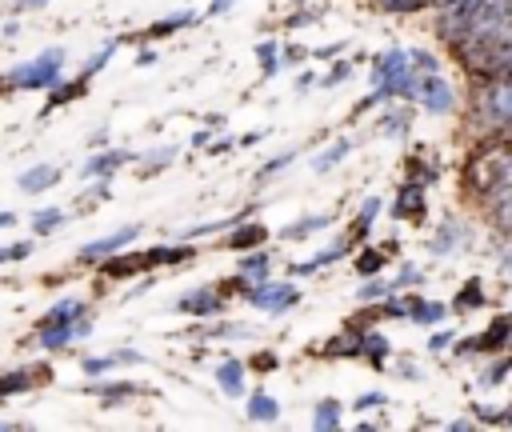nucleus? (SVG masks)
I'll return each instance as SVG.
<instances>
[{
	"instance_id": "4468645a",
	"label": "nucleus",
	"mask_w": 512,
	"mask_h": 432,
	"mask_svg": "<svg viewBox=\"0 0 512 432\" xmlns=\"http://www.w3.org/2000/svg\"><path fill=\"white\" fill-rule=\"evenodd\" d=\"M56 176H60V172H56L52 164H36V168L20 172V180H16V184H20L24 192H44L48 184H56Z\"/></svg>"
},
{
	"instance_id": "c03bdc74",
	"label": "nucleus",
	"mask_w": 512,
	"mask_h": 432,
	"mask_svg": "<svg viewBox=\"0 0 512 432\" xmlns=\"http://www.w3.org/2000/svg\"><path fill=\"white\" fill-rule=\"evenodd\" d=\"M40 4H48V0H12L16 12H24V8H40Z\"/></svg>"
},
{
	"instance_id": "393cba45",
	"label": "nucleus",
	"mask_w": 512,
	"mask_h": 432,
	"mask_svg": "<svg viewBox=\"0 0 512 432\" xmlns=\"http://www.w3.org/2000/svg\"><path fill=\"white\" fill-rule=\"evenodd\" d=\"M64 224V212L60 208H40L36 216H32V232L36 236H48V232H56Z\"/></svg>"
},
{
	"instance_id": "2f4dec72",
	"label": "nucleus",
	"mask_w": 512,
	"mask_h": 432,
	"mask_svg": "<svg viewBox=\"0 0 512 432\" xmlns=\"http://www.w3.org/2000/svg\"><path fill=\"white\" fill-rule=\"evenodd\" d=\"M356 268H360V276H372L376 268H384V248H376V252H364Z\"/></svg>"
},
{
	"instance_id": "39448f33",
	"label": "nucleus",
	"mask_w": 512,
	"mask_h": 432,
	"mask_svg": "<svg viewBox=\"0 0 512 432\" xmlns=\"http://www.w3.org/2000/svg\"><path fill=\"white\" fill-rule=\"evenodd\" d=\"M416 100H420L428 112H452V104H456V96H452L448 80H440L436 72L416 76Z\"/></svg>"
},
{
	"instance_id": "423d86ee",
	"label": "nucleus",
	"mask_w": 512,
	"mask_h": 432,
	"mask_svg": "<svg viewBox=\"0 0 512 432\" xmlns=\"http://www.w3.org/2000/svg\"><path fill=\"white\" fill-rule=\"evenodd\" d=\"M248 300H252L256 308H264V312H280V308L296 304V300H300V292H296L292 284H272V280H260L256 288H248Z\"/></svg>"
},
{
	"instance_id": "a19ab883",
	"label": "nucleus",
	"mask_w": 512,
	"mask_h": 432,
	"mask_svg": "<svg viewBox=\"0 0 512 432\" xmlns=\"http://www.w3.org/2000/svg\"><path fill=\"white\" fill-rule=\"evenodd\" d=\"M424 0H384V8H392V12H412V8H420Z\"/></svg>"
},
{
	"instance_id": "5701e85b",
	"label": "nucleus",
	"mask_w": 512,
	"mask_h": 432,
	"mask_svg": "<svg viewBox=\"0 0 512 432\" xmlns=\"http://www.w3.org/2000/svg\"><path fill=\"white\" fill-rule=\"evenodd\" d=\"M76 332H80V328H72V324H48V328H40V344H44V348H64Z\"/></svg>"
},
{
	"instance_id": "de8ad7c7",
	"label": "nucleus",
	"mask_w": 512,
	"mask_h": 432,
	"mask_svg": "<svg viewBox=\"0 0 512 432\" xmlns=\"http://www.w3.org/2000/svg\"><path fill=\"white\" fill-rule=\"evenodd\" d=\"M448 344H452V336H444V332H440V336H432V348H448Z\"/></svg>"
},
{
	"instance_id": "bb28decb",
	"label": "nucleus",
	"mask_w": 512,
	"mask_h": 432,
	"mask_svg": "<svg viewBox=\"0 0 512 432\" xmlns=\"http://www.w3.org/2000/svg\"><path fill=\"white\" fill-rule=\"evenodd\" d=\"M312 424L316 428H340V404L336 400H320L316 412H312Z\"/></svg>"
},
{
	"instance_id": "9b49d317",
	"label": "nucleus",
	"mask_w": 512,
	"mask_h": 432,
	"mask_svg": "<svg viewBox=\"0 0 512 432\" xmlns=\"http://www.w3.org/2000/svg\"><path fill=\"white\" fill-rule=\"evenodd\" d=\"M216 384L224 396H244V364L240 360H224L216 368Z\"/></svg>"
},
{
	"instance_id": "7ed1b4c3",
	"label": "nucleus",
	"mask_w": 512,
	"mask_h": 432,
	"mask_svg": "<svg viewBox=\"0 0 512 432\" xmlns=\"http://www.w3.org/2000/svg\"><path fill=\"white\" fill-rule=\"evenodd\" d=\"M196 248H184V244H164V248H152V252H132V256H104L108 264H104V272L108 276H132V272H140V268H152V264H176V260H188Z\"/></svg>"
},
{
	"instance_id": "72a5a7b5",
	"label": "nucleus",
	"mask_w": 512,
	"mask_h": 432,
	"mask_svg": "<svg viewBox=\"0 0 512 432\" xmlns=\"http://www.w3.org/2000/svg\"><path fill=\"white\" fill-rule=\"evenodd\" d=\"M452 244H456V228H448V224H444V228H440V236L432 240V252H436V256H444V252H452Z\"/></svg>"
},
{
	"instance_id": "f257e3e1",
	"label": "nucleus",
	"mask_w": 512,
	"mask_h": 432,
	"mask_svg": "<svg viewBox=\"0 0 512 432\" xmlns=\"http://www.w3.org/2000/svg\"><path fill=\"white\" fill-rule=\"evenodd\" d=\"M464 64L484 72V76H508L512 72V24L488 32V36H476V40H464L456 44Z\"/></svg>"
},
{
	"instance_id": "dca6fc26",
	"label": "nucleus",
	"mask_w": 512,
	"mask_h": 432,
	"mask_svg": "<svg viewBox=\"0 0 512 432\" xmlns=\"http://www.w3.org/2000/svg\"><path fill=\"white\" fill-rule=\"evenodd\" d=\"M332 224V216H324V212H316V216H304V220H296V224H288L280 236L284 240H304V236H312L316 228H328Z\"/></svg>"
},
{
	"instance_id": "0eeeda50",
	"label": "nucleus",
	"mask_w": 512,
	"mask_h": 432,
	"mask_svg": "<svg viewBox=\"0 0 512 432\" xmlns=\"http://www.w3.org/2000/svg\"><path fill=\"white\" fill-rule=\"evenodd\" d=\"M132 240H136V224H128V228H120V232H112V236H100V240H92V244L80 248V264H96V260L120 252V248L132 244Z\"/></svg>"
},
{
	"instance_id": "ea45409f",
	"label": "nucleus",
	"mask_w": 512,
	"mask_h": 432,
	"mask_svg": "<svg viewBox=\"0 0 512 432\" xmlns=\"http://www.w3.org/2000/svg\"><path fill=\"white\" fill-rule=\"evenodd\" d=\"M376 404H384V392H364L352 408H356V412H368V408H376Z\"/></svg>"
},
{
	"instance_id": "a211bd4d",
	"label": "nucleus",
	"mask_w": 512,
	"mask_h": 432,
	"mask_svg": "<svg viewBox=\"0 0 512 432\" xmlns=\"http://www.w3.org/2000/svg\"><path fill=\"white\" fill-rule=\"evenodd\" d=\"M36 368H20V372H4L0 376V396H12V392H24V388H32L36 384Z\"/></svg>"
},
{
	"instance_id": "f704fd0d",
	"label": "nucleus",
	"mask_w": 512,
	"mask_h": 432,
	"mask_svg": "<svg viewBox=\"0 0 512 432\" xmlns=\"http://www.w3.org/2000/svg\"><path fill=\"white\" fill-rule=\"evenodd\" d=\"M496 224H500L504 232H512V192H504V200L496 204Z\"/></svg>"
},
{
	"instance_id": "c756f323",
	"label": "nucleus",
	"mask_w": 512,
	"mask_h": 432,
	"mask_svg": "<svg viewBox=\"0 0 512 432\" xmlns=\"http://www.w3.org/2000/svg\"><path fill=\"white\" fill-rule=\"evenodd\" d=\"M380 132L384 136H404L408 132V116L404 112H384L380 116Z\"/></svg>"
},
{
	"instance_id": "1a4fd4ad",
	"label": "nucleus",
	"mask_w": 512,
	"mask_h": 432,
	"mask_svg": "<svg viewBox=\"0 0 512 432\" xmlns=\"http://www.w3.org/2000/svg\"><path fill=\"white\" fill-rule=\"evenodd\" d=\"M488 112L496 124H512V72L488 92Z\"/></svg>"
},
{
	"instance_id": "79ce46f5",
	"label": "nucleus",
	"mask_w": 512,
	"mask_h": 432,
	"mask_svg": "<svg viewBox=\"0 0 512 432\" xmlns=\"http://www.w3.org/2000/svg\"><path fill=\"white\" fill-rule=\"evenodd\" d=\"M292 156H296V152H284V156H276L272 164H264V168H260V176H268V172H276V168H284V164H292Z\"/></svg>"
},
{
	"instance_id": "473e14b6",
	"label": "nucleus",
	"mask_w": 512,
	"mask_h": 432,
	"mask_svg": "<svg viewBox=\"0 0 512 432\" xmlns=\"http://www.w3.org/2000/svg\"><path fill=\"white\" fill-rule=\"evenodd\" d=\"M28 252H32V244H28V240H16V244H4V248H0V264H8V260H24Z\"/></svg>"
},
{
	"instance_id": "412c9836",
	"label": "nucleus",
	"mask_w": 512,
	"mask_h": 432,
	"mask_svg": "<svg viewBox=\"0 0 512 432\" xmlns=\"http://www.w3.org/2000/svg\"><path fill=\"white\" fill-rule=\"evenodd\" d=\"M348 152H352V140H336V144H328V148H324V156H316V160H312V168H316V172H328V168H336Z\"/></svg>"
},
{
	"instance_id": "9d476101",
	"label": "nucleus",
	"mask_w": 512,
	"mask_h": 432,
	"mask_svg": "<svg viewBox=\"0 0 512 432\" xmlns=\"http://www.w3.org/2000/svg\"><path fill=\"white\" fill-rule=\"evenodd\" d=\"M80 316H84V304L80 300H60V304H52L48 308V316L40 320V328H48V324H72V328H88V324H80Z\"/></svg>"
},
{
	"instance_id": "2eb2a0df",
	"label": "nucleus",
	"mask_w": 512,
	"mask_h": 432,
	"mask_svg": "<svg viewBox=\"0 0 512 432\" xmlns=\"http://www.w3.org/2000/svg\"><path fill=\"white\" fill-rule=\"evenodd\" d=\"M264 240H268V228H264V224H244L240 232L228 236V248H232V252H248V248H260Z\"/></svg>"
},
{
	"instance_id": "37998d69",
	"label": "nucleus",
	"mask_w": 512,
	"mask_h": 432,
	"mask_svg": "<svg viewBox=\"0 0 512 432\" xmlns=\"http://www.w3.org/2000/svg\"><path fill=\"white\" fill-rule=\"evenodd\" d=\"M348 72H352V64H336V68H332V76H328V84H340Z\"/></svg>"
},
{
	"instance_id": "20e7f679",
	"label": "nucleus",
	"mask_w": 512,
	"mask_h": 432,
	"mask_svg": "<svg viewBox=\"0 0 512 432\" xmlns=\"http://www.w3.org/2000/svg\"><path fill=\"white\" fill-rule=\"evenodd\" d=\"M60 68H64V52H60V48H48V52H40L36 60L12 68L8 80H12L16 88H52V84L60 80Z\"/></svg>"
},
{
	"instance_id": "b1692460",
	"label": "nucleus",
	"mask_w": 512,
	"mask_h": 432,
	"mask_svg": "<svg viewBox=\"0 0 512 432\" xmlns=\"http://www.w3.org/2000/svg\"><path fill=\"white\" fill-rule=\"evenodd\" d=\"M56 92L48 96V104H44V112L48 108H60V104H68V100H76V96H84V76L80 80H72V84H52Z\"/></svg>"
},
{
	"instance_id": "58836bf2",
	"label": "nucleus",
	"mask_w": 512,
	"mask_h": 432,
	"mask_svg": "<svg viewBox=\"0 0 512 432\" xmlns=\"http://www.w3.org/2000/svg\"><path fill=\"white\" fill-rule=\"evenodd\" d=\"M480 300H484V292H480L476 284H468V288L456 296V308H464V304H480Z\"/></svg>"
},
{
	"instance_id": "09e8293b",
	"label": "nucleus",
	"mask_w": 512,
	"mask_h": 432,
	"mask_svg": "<svg viewBox=\"0 0 512 432\" xmlns=\"http://www.w3.org/2000/svg\"><path fill=\"white\" fill-rule=\"evenodd\" d=\"M12 220H16V216H12V212H0V228H8V224H12Z\"/></svg>"
},
{
	"instance_id": "f03ea898",
	"label": "nucleus",
	"mask_w": 512,
	"mask_h": 432,
	"mask_svg": "<svg viewBox=\"0 0 512 432\" xmlns=\"http://www.w3.org/2000/svg\"><path fill=\"white\" fill-rule=\"evenodd\" d=\"M468 180L480 196H504L512 192V148L508 152H480L468 168Z\"/></svg>"
},
{
	"instance_id": "4be33fe9",
	"label": "nucleus",
	"mask_w": 512,
	"mask_h": 432,
	"mask_svg": "<svg viewBox=\"0 0 512 432\" xmlns=\"http://www.w3.org/2000/svg\"><path fill=\"white\" fill-rule=\"evenodd\" d=\"M276 416H280V404L268 392H256L248 400V420H276Z\"/></svg>"
},
{
	"instance_id": "6ab92c4d",
	"label": "nucleus",
	"mask_w": 512,
	"mask_h": 432,
	"mask_svg": "<svg viewBox=\"0 0 512 432\" xmlns=\"http://www.w3.org/2000/svg\"><path fill=\"white\" fill-rule=\"evenodd\" d=\"M344 252H348V240H336V244H332L328 252H316V256H312L308 264H296L292 272H296V276H304V272H316V268H324V264H332V260H340Z\"/></svg>"
},
{
	"instance_id": "7c9ffc66",
	"label": "nucleus",
	"mask_w": 512,
	"mask_h": 432,
	"mask_svg": "<svg viewBox=\"0 0 512 432\" xmlns=\"http://www.w3.org/2000/svg\"><path fill=\"white\" fill-rule=\"evenodd\" d=\"M360 352H368V360L380 364V360L388 356V340H384V336H364V348H360Z\"/></svg>"
},
{
	"instance_id": "c9c22d12",
	"label": "nucleus",
	"mask_w": 512,
	"mask_h": 432,
	"mask_svg": "<svg viewBox=\"0 0 512 432\" xmlns=\"http://www.w3.org/2000/svg\"><path fill=\"white\" fill-rule=\"evenodd\" d=\"M256 52H260V60H264V72H276V44H272V40H264Z\"/></svg>"
},
{
	"instance_id": "4c0bfd02",
	"label": "nucleus",
	"mask_w": 512,
	"mask_h": 432,
	"mask_svg": "<svg viewBox=\"0 0 512 432\" xmlns=\"http://www.w3.org/2000/svg\"><path fill=\"white\" fill-rule=\"evenodd\" d=\"M112 48H116V44H108V48H100V52H96V56L88 60V68H84V76H92V72H100V68H104V60L112 56Z\"/></svg>"
},
{
	"instance_id": "f3484780",
	"label": "nucleus",
	"mask_w": 512,
	"mask_h": 432,
	"mask_svg": "<svg viewBox=\"0 0 512 432\" xmlns=\"http://www.w3.org/2000/svg\"><path fill=\"white\" fill-rule=\"evenodd\" d=\"M444 304H436V300H412L408 304V312L404 316H412V320H420V324H440L444 320Z\"/></svg>"
},
{
	"instance_id": "cd10ccee",
	"label": "nucleus",
	"mask_w": 512,
	"mask_h": 432,
	"mask_svg": "<svg viewBox=\"0 0 512 432\" xmlns=\"http://www.w3.org/2000/svg\"><path fill=\"white\" fill-rule=\"evenodd\" d=\"M376 212H380V200H376V196H368V200H364V208H360V220H356V228H352V240H356V236H364V232L372 228Z\"/></svg>"
},
{
	"instance_id": "aec40b11",
	"label": "nucleus",
	"mask_w": 512,
	"mask_h": 432,
	"mask_svg": "<svg viewBox=\"0 0 512 432\" xmlns=\"http://www.w3.org/2000/svg\"><path fill=\"white\" fill-rule=\"evenodd\" d=\"M508 328H512V316H496V320H492V328H488L484 336L468 340V344H472V348H500V340L508 336Z\"/></svg>"
},
{
	"instance_id": "f8f14e48",
	"label": "nucleus",
	"mask_w": 512,
	"mask_h": 432,
	"mask_svg": "<svg viewBox=\"0 0 512 432\" xmlns=\"http://www.w3.org/2000/svg\"><path fill=\"white\" fill-rule=\"evenodd\" d=\"M392 216H400V220H420V216H424V196H420V184H404V192H400V200H396Z\"/></svg>"
},
{
	"instance_id": "a18cd8bd",
	"label": "nucleus",
	"mask_w": 512,
	"mask_h": 432,
	"mask_svg": "<svg viewBox=\"0 0 512 432\" xmlns=\"http://www.w3.org/2000/svg\"><path fill=\"white\" fill-rule=\"evenodd\" d=\"M296 60H304V52L300 48H284V64H296Z\"/></svg>"
},
{
	"instance_id": "e433bc0d",
	"label": "nucleus",
	"mask_w": 512,
	"mask_h": 432,
	"mask_svg": "<svg viewBox=\"0 0 512 432\" xmlns=\"http://www.w3.org/2000/svg\"><path fill=\"white\" fill-rule=\"evenodd\" d=\"M392 284H396V288H408V284H420V268H412V264H404V268H400V276H396Z\"/></svg>"
},
{
	"instance_id": "49530a36",
	"label": "nucleus",
	"mask_w": 512,
	"mask_h": 432,
	"mask_svg": "<svg viewBox=\"0 0 512 432\" xmlns=\"http://www.w3.org/2000/svg\"><path fill=\"white\" fill-rule=\"evenodd\" d=\"M340 48H344V44H328V48H320V52H316V56H320V60H328V56H336V52H340Z\"/></svg>"
},
{
	"instance_id": "a878e982",
	"label": "nucleus",
	"mask_w": 512,
	"mask_h": 432,
	"mask_svg": "<svg viewBox=\"0 0 512 432\" xmlns=\"http://www.w3.org/2000/svg\"><path fill=\"white\" fill-rule=\"evenodd\" d=\"M240 280H268V252H256V256H248L244 264H240Z\"/></svg>"
},
{
	"instance_id": "c85d7f7f",
	"label": "nucleus",
	"mask_w": 512,
	"mask_h": 432,
	"mask_svg": "<svg viewBox=\"0 0 512 432\" xmlns=\"http://www.w3.org/2000/svg\"><path fill=\"white\" fill-rule=\"evenodd\" d=\"M184 24H196V12H176V16H168V20H160V24H152V36H164V32H176V28H184Z\"/></svg>"
},
{
	"instance_id": "6e6552de",
	"label": "nucleus",
	"mask_w": 512,
	"mask_h": 432,
	"mask_svg": "<svg viewBox=\"0 0 512 432\" xmlns=\"http://www.w3.org/2000/svg\"><path fill=\"white\" fill-rule=\"evenodd\" d=\"M176 308H180V312H192V316H216V312H224V300H220L212 288H192V292L180 296Z\"/></svg>"
},
{
	"instance_id": "ddd939ff",
	"label": "nucleus",
	"mask_w": 512,
	"mask_h": 432,
	"mask_svg": "<svg viewBox=\"0 0 512 432\" xmlns=\"http://www.w3.org/2000/svg\"><path fill=\"white\" fill-rule=\"evenodd\" d=\"M132 160V152H120V148H112V152H100V156H92L88 164H84V176H104V172H116L120 164H128Z\"/></svg>"
}]
</instances>
